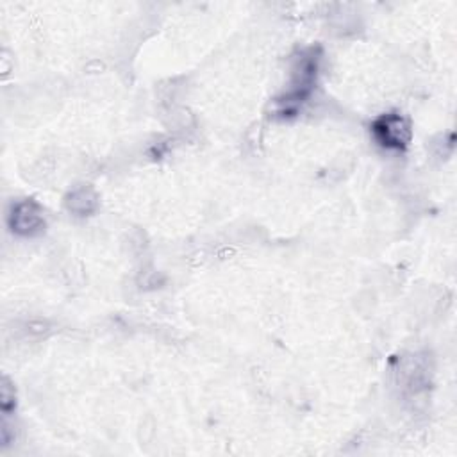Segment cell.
Wrapping results in <instances>:
<instances>
[{
  "mask_svg": "<svg viewBox=\"0 0 457 457\" xmlns=\"http://www.w3.org/2000/svg\"><path fill=\"white\" fill-rule=\"evenodd\" d=\"M372 131H374L376 140L386 149L400 151L411 140V129H409L407 120L395 112L383 114L381 119L376 120Z\"/></svg>",
  "mask_w": 457,
  "mask_h": 457,
  "instance_id": "cell-1",
  "label": "cell"
},
{
  "mask_svg": "<svg viewBox=\"0 0 457 457\" xmlns=\"http://www.w3.org/2000/svg\"><path fill=\"white\" fill-rule=\"evenodd\" d=\"M10 225L17 235L35 236L42 233V228L45 227L43 213L33 200L19 202L10 214Z\"/></svg>",
  "mask_w": 457,
  "mask_h": 457,
  "instance_id": "cell-2",
  "label": "cell"
},
{
  "mask_svg": "<svg viewBox=\"0 0 457 457\" xmlns=\"http://www.w3.org/2000/svg\"><path fill=\"white\" fill-rule=\"evenodd\" d=\"M97 205V197L91 190H77L74 195H72V200H70V209H74L75 213H89L93 207Z\"/></svg>",
  "mask_w": 457,
  "mask_h": 457,
  "instance_id": "cell-3",
  "label": "cell"
}]
</instances>
